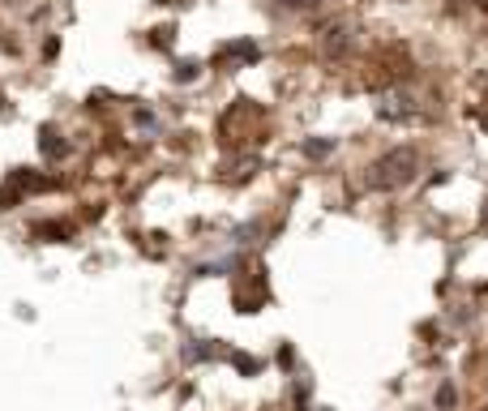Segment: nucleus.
<instances>
[{
    "instance_id": "2",
    "label": "nucleus",
    "mask_w": 488,
    "mask_h": 411,
    "mask_svg": "<svg viewBox=\"0 0 488 411\" xmlns=\"http://www.w3.org/2000/svg\"><path fill=\"white\" fill-rule=\"evenodd\" d=\"M377 116H382V120H411V116H415V103H411L407 94H390V99H382Z\"/></svg>"
},
{
    "instance_id": "1",
    "label": "nucleus",
    "mask_w": 488,
    "mask_h": 411,
    "mask_svg": "<svg viewBox=\"0 0 488 411\" xmlns=\"http://www.w3.org/2000/svg\"><path fill=\"white\" fill-rule=\"evenodd\" d=\"M415 172H420V154L411 146H399L368 167V189H403L415 180Z\"/></svg>"
},
{
    "instance_id": "3",
    "label": "nucleus",
    "mask_w": 488,
    "mask_h": 411,
    "mask_svg": "<svg viewBox=\"0 0 488 411\" xmlns=\"http://www.w3.org/2000/svg\"><path fill=\"white\" fill-rule=\"evenodd\" d=\"M343 47H351V34H347V30H330V34L321 39V51H330V56H339Z\"/></svg>"
},
{
    "instance_id": "4",
    "label": "nucleus",
    "mask_w": 488,
    "mask_h": 411,
    "mask_svg": "<svg viewBox=\"0 0 488 411\" xmlns=\"http://www.w3.org/2000/svg\"><path fill=\"white\" fill-rule=\"evenodd\" d=\"M39 146H43V150H47V154H51V159H61V154H65V150H69V146H65V141H56V133H51V129H43V137H39Z\"/></svg>"
},
{
    "instance_id": "5",
    "label": "nucleus",
    "mask_w": 488,
    "mask_h": 411,
    "mask_svg": "<svg viewBox=\"0 0 488 411\" xmlns=\"http://www.w3.org/2000/svg\"><path fill=\"white\" fill-rule=\"evenodd\" d=\"M304 150L313 154V159H321V154H330V150H334V141H308Z\"/></svg>"
},
{
    "instance_id": "6",
    "label": "nucleus",
    "mask_w": 488,
    "mask_h": 411,
    "mask_svg": "<svg viewBox=\"0 0 488 411\" xmlns=\"http://www.w3.org/2000/svg\"><path fill=\"white\" fill-rule=\"evenodd\" d=\"M287 9H304V5H313V0H283Z\"/></svg>"
}]
</instances>
